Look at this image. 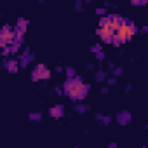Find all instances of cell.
<instances>
[{
	"instance_id": "obj_1",
	"label": "cell",
	"mask_w": 148,
	"mask_h": 148,
	"mask_svg": "<svg viewBox=\"0 0 148 148\" xmlns=\"http://www.w3.org/2000/svg\"><path fill=\"white\" fill-rule=\"evenodd\" d=\"M120 23H122V18H119V16H106V18H103L99 21V26H98L96 32H98V35L105 42L112 44L115 40V37H117V32H119Z\"/></svg>"
},
{
	"instance_id": "obj_3",
	"label": "cell",
	"mask_w": 148,
	"mask_h": 148,
	"mask_svg": "<svg viewBox=\"0 0 148 148\" xmlns=\"http://www.w3.org/2000/svg\"><path fill=\"white\" fill-rule=\"evenodd\" d=\"M134 33H136L134 25H132L131 21H127V19H122V23H120V26H119V32H117V37H115L113 44H115V45L124 44V42H127Z\"/></svg>"
},
{
	"instance_id": "obj_7",
	"label": "cell",
	"mask_w": 148,
	"mask_h": 148,
	"mask_svg": "<svg viewBox=\"0 0 148 148\" xmlns=\"http://www.w3.org/2000/svg\"><path fill=\"white\" fill-rule=\"evenodd\" d=\"M9 68H11V71H16V63H9Z\"/></svg>"
},
{
	"instance_id": "obj_4",
	"label": "cell",
	"mask_w": 148,
	"mask_h": 148,
	"mask_svg": "<svg viewBox=\"0 0 148 148\" xmlns=\"http://www.w3.org/2000/svg\"><path fill=\"white\" fill-rule=\"evenodd\" d=\"M51 77V71L47 70L45 64H38L33 71V80H40V79H49Z\"/></svg>"
},
{
	"instance_id": "obj_2",
	"label": "cell",
	"mask_w": 148,
	"mask_h": 148,
	"mask_svg": "<svg viewBox=\"0 0 148 148\" xmlns=\"http://www.w3.org/2000/svg\"><path fill=\"white\" fill-rule=\"evenodd\" d=\"M87 91H89V87H87V84L82 80V79H79V77H75V79H70L66 84H64V92L71 98V99H84L86 96H87Z\"/></svg>"
},
{
	"instance_id": "obj_6",
	"label": "cell",
	"mask_w": 148,
	"mask_h": 148,
	"mask_svg": "<svg viewBox=\"0 0 148 148\" xmlns=\"http://www.w3.org/2000/svg\"><path fill=\"white\" fill-rule=\"evenodd\" d=\"M61 113H63V108H61V106L51 110V115H52V117H61Z\"/></svg>"
},
{
	"instance_id": "obj_5",
	"label": "cell",
	"mask_w": 148,
	"mask_h": 148,
	"mask_svg": "<svg viewBox=\"0 0 148 148\" xmlns=\"http://www.w3.org/2000/svg\"><path fill=\"white\" fill-rule=\"evenodd\" d=\"M11 42H14V32H12L9 26H5V28L2 30V35H0V44H2V45H7V44H11Z\"/></svg>"
}]
</instances>
